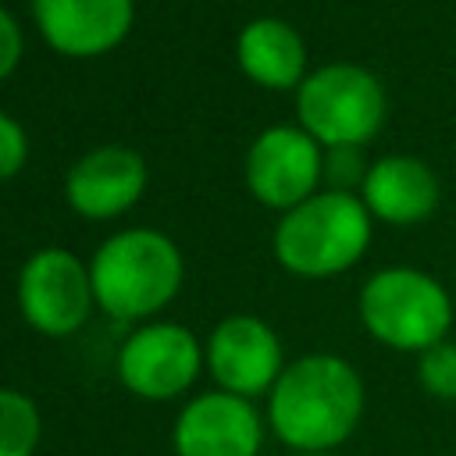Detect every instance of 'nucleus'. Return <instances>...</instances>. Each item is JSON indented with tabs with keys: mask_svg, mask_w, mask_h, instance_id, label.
Instances as JSON below:
<instances>
[{
	"mask_svg": "<svg viewBox=\"0 0 456 456\" xmlns=\"http://www.w3.org/2000/svg\"><path fill=\"white\" fill-rule=\"evenodd\" d=\"M246 189L267 210H292L324 189V146L299 125H267L242 160Z\"/></svg>",
	"mask_w": 456,
	"mask_h": 456,
	"instance_id": "nucleus-8",
	"label": "nucleus"
},
{
	"mask_svg": "<svg viewBox=\"0 0 456 456\" xmlns=\"http://www.w3.org/2000/svg\"><path fill=\"white\" fill-rule=\"evenodd\" d=\"M14 299L28 328L46 338H68L96 310L89 264L64 246L36 249L18 271Z\"/></svg>",
	"mask_w": 456,
	"mask_h": 456,
	"instance_id": "nucleus-6",
	"label": "nucleus"
},
{
	"mask_svg": "<svg viewBox=\"0 0 456 456\" xmlns=\"http://www.w3.org/2000/svg\"><path fill=\"white\" fill-rule=\"evenodd\" d=\"M267 417L253 399L210 388L192 395L171 424L175 456H260Z\"/></svg>",
	"mask_w": 456,
	"mask_h": 456,
	"instance_id": "nucleus-10",
	"label": "nucleus"
},
{
	"mask_svg": "<svg viewBox=\"0 0 456 456\" xmlns=\"http://www.w3.org/2000/svg\"><path fill=\"white\" fill-rule=\"evenodd\" d=\"M388 118V96L381 78L353 61H331L314 68L296 89V125L324 150L367 146Z\"/></svg>",
	"mask_w": 456,
	"mask_h": 456,
	"instance_id": "nucleus-5",
	"label": "nucleus"
},
{
	"mask_svg": "<svg viewBox=\"0 0 456 456\" xmlns=\"http://www.w3.org/2000/svg\"><path fill=\"white\" fill-rule=\"evenodd\" d=\"M203 370L207 349L196 331L178 321H146L128 331L118 349L121 385L146 403H167L192 392Z\"/></svg>",
	"mask_w": 456,
	"mask_h": 456,
	"instance_id": "nucleus-7",
	"label": "nucleus"
},
{
	"mask_svg": "<svg viewBox=\"0 0 456 456\" xmlns=\"http://www.w3.org/2000/svg\"><path fill=\"white\" fill-rule=\"evenodd\" d=\"M203 349H207V374L214 378V388H224L242 399L267 395L285 370L281 338L256 314H232L217 321Z\"/></svg>",
	"mask_w": 456,
	"mask_h": 456,
	"instance_id": "nucleus-9",
	"label": "nucleus"
},
{
	"mask_svg": "<svg viewBox=\"0 0 456 456\" xmlns=\"http://www.w3.org/2000/svg\"><path fill=\"white\" fill-rule=\"evenodd\" d=\"M146 182V160L132 146L107 142L71 164L64 178V200L86 221H114L142 200Z\"/></svg>",
	"mask_w": 456,
	"mask_h": 456,
	"instance_id": "nucleus-12",
	"label": "nucleus"
},
{
	"mask_svg": "<svg viewBox=\"0 0 456 456\" xmlns=\"http://www.w3.org/2000/svg\"><path fill=\"white\" fill-rule=\"evenodd\" d=\"M367 406L360 370L338 353H303L267 392V428L289 452H338Z\"/></svg>",
	"mask_w": 456,
	"mask_h": 456,
	"instance_id": "nucleus-1",
	"label": "nucleus"
},
{
	"mask_svg": "<svg viewBox=\"0 0 456 456\" xmlns=\"http://www.w3.org/2000/svg\"><path fill=\"white\" fill-rule=\"evenodd\" d=\"M356 314L363 331L395 353H424L449 338L452 328V299L445 285L410 264L374 271L360 285Z\"/></svg>",
	"mask_w": 456,
	"mask_h": 456,
	"instance_id": "nucleus-4",
	"label": "nucleus"
},
{
	"mask_svg": "<svg viewBox=\"0 0 456 456\" xmlns=\"http://www.w3.org/2000/svg\"><path fill=\"white\" fill-rule=\"evenodd\" d=\"M370 164L363 160L360 146H335L324 150V189H338V192H356L367 178Z\"/></svg>",
	"mask_w": 456,
	"mask_h": 456,
	"instance_id": "nucleus-17",
	"label": "nucleus"
},
{
	"mask_svg": "<svg viewBox=\"0 0 456 456\" xmlns=\"http://www.w3.org/2000/svg\"><path fill=\"white\" fill-rule=\"evenodd\" d=\"M39 39L75 61L118 50L135 25V0H32Z\"/></svg>",
	"mask_w": 456,
	"mask_h": 456,
	"instance_id": "nucleus-11",
	"label": "nucleus"
},
{
	"mask_svg": "<svg viewBox=\"0 0 456 456\" xmlns=\"http://www.w3.org/2000/svg\"><path fill=\"white\" fill-rule=\"evenodd\" d=\"M235 61H239V71L253 86L271 89V93L299 89V82L310 75L306 43H303L299 28L281 18H271V14L253 18L239 28Z\"/></svg>",
	"mask_w": 456,
	"mask_h": 456,
	"instance_id": "nucleus-14",
	"label": "nucleus"
},
{
	"mask_svg": "<svg viewBox=\"0 0 456 456\" xmlns=\"http://www.w3.org/2000/svg\"><path fill=\"white\" fill-rule=\"evenodd\" d=\"M96 310L118 324H146L157 317L185 281V260L160 228H121L103 239L89 260Z\"/></svg>",
	"mask_w": 456,
	"mask_h": 456,
	"instance_id": "nucleus-2",
	"label": "nucleus"
},
{
	"mask_svg": "<svg viewBox=\"0 0 456 456\" xmlns=\"http://www.w3.org/2000/svg\"><path fill=\"white\" fill-rule=\"evenodd\" d=\"M43 417L32 395L0 385V456H36Z\"/></svg>",
	"mask_w": 456,
	"mask_h": 456,
	"instance_id": "nucleus-15",
	"label": "nucleus"
},
{
	"mask_svg": "<svg viewBox=\"0 0 456 456\" xmlns=\"http://www.w3.org/2000/svg\"><path fill=\"white\" fill-rule=\"evenodd\" d=\"M25 164H28V132L14 114L0 110V182L21 175Z\"/></svg>",
	"mask_w": 456,
	"mask_h": 456,
	"instance_id": "nucleus-18",
	"label": "nucleus"
},
{
	"mask_svg": "<svg viewBox=\"0 0 456 456\" xmlns=\"http://www.w3.org/2000/svg\"><path fill=\"white\" fill-rule=\"evenodd\" d=\"M21 57H25V32H21V21H18L7 7H0V82H7V78L18 71Z\"/></svg>",
	"mask_w": 456,
	"mask_h": 456,
	"instance_id": "nucleus-19",
	"label": "nucleus"
},
{
	"mask_svg": "<svg viewBox=\"0 0 456 456\" xmlns=\"http://www.w3.org/2000/svg\"><path fill=\"white\" fill-rule=\"evenodd\" d=\"M370 235L374 217L356 192L321 189L278 217L271 253L289 274L324 281L356 267L370 249Z\"/></svg>",
	"mask_w": 456,
	"mask_h": 456,
	"instance_id": "nucleus-3",
	"label": "nucleus"
},
{
	"mask_svg": "<svg viewBox=\"0 0 456 456\" xmlns=\"http://www.w3.org/2000/svg\"><path fill=\"white\" fill-rule=\"evenodd\" d=\"M289 456H338V452H289Z\"/></svg>",
	"mask_w": 456,
	"mask_h": 456,
	"instance_id": "nucleus-20",
	"label": "nucleus"
},
{
	"mask_svg": "<svg viewBox=\"0 0 456 456\" xmlns=\"http://www.w3.org/2000/svg\"><path fill=\"white\" fill-rule=\"evenodd\" d=\"M417 381L431 399L452 403L456 399V342L442 338L417 353Z\"/></svg>",
	"mask_w": 456,
	"mask_h": 456,
	"instance_id": "nucleus-16",
	"label": "nucleus"
},
{
	"mask_svg": "<svg viewBox=\"0 0 456 456\" xmlns=\"http://www.w3.org/2000/svg\"><path fill=\"white\" fill-rule=\"evenodd\" d=\"M360 200L374 221L392 228H410L428 221L442 203V182L431 164L410 153H385L370 160L360 185Z\"/></svg>",
	"mask_w": 456,
	"mask_h": 456,
	"instance_id": "nucleus-13",
	"label": "nucleus"
}]
</instances>
